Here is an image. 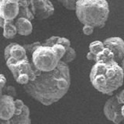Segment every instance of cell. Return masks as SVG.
Returning <instances> with one entry per match:
<instances>
[{"mask_svg": "<svg viewBox=\"0 0 124 124\" xmlns=\"http://www.w3.org/2000/svg\"><path fill=\"white\" fill-rule=\"evenodd\" d=\"M36 78L23 85L29 96L48 106L58 102L67 94L71 85V75L68 64L60 61L52 71H40L35 68Z\"/></svg>", "mask_w": 124, "mask_h": 124, "instance_id": "6da1fadb", "label": "cell"}, {"mask_svg": "<svg viewBox=\"0 0 124 124\" xmlns=\"http://www.w3.org/2000/svg\"><path fill=\"white\" fill-rule=\"evenodd\" d=\"M90 81L97 91L112 95L124 81V73L121 66L115 61L108 63L95 62L89 75Z\"/></svg>", "mask_w": 124, "mask_h": 124, "instance_id": "7a4b0ae2", "label": "cell"}, {"mask_svg": "<svg viewBox=\"0 0 124 124\" xmlns=\"http://www.w3.org/2000/svg\"><path fill=\"white\" fill-rule=\"evenodd\" d=\"M75 11L83 25L102 28L109 16V6L107 0H78Z\"/></svg>", "mask_w": 124, "mask_h": 124, "instance_id": "3957f363", "label": "cell"}, {"mask_svg": "<svg viewBox=\"0 0 124 124\" xmlns=\"http://www.w3.org/2000/svg\"><path fill=\"white\" fill-rule=\"evenodd\" d=\"M30 57L33 67L40 71H52L61 61L51 46L43 44L33 50Z\"/></svg>", "mask_w": 124, "mask_h": 124, "instance_id": "277c9868", "label": "cell"}, {"mask_svg": "<svg viewBox=\"0 0 124 124\" xmlns=\"http://www.w3.org/2000/svg\"><path fill=\"white\" fill-rule=\"evenodd\" d=\"M7 67L11 71L14 79L16 78V77L19 74H26V75H28L30 78V81L34 80V78H36L35 68L31 63V61H30L29 58L17 61L15 64L7 65Z\"/></svg>", "mask_w": 124, "mask_h": 124, "instance_id": "5b68a950", "label": "cell"}, {"mask_svg": "<svg viewBox=\"0 0 124 124\" xmlns=\"http://www.w3.org/2000/svg\"><path fill=\"white\" fill-rule=\"evenodd\" d=\"M105 46L109 49L114 54V61L121 63L124 58V40L119 37H111L104 40Z\"/></svg>", "mask_w": 124, "mask_h": 124, "instance_id": "8992f818", "label": "cell"}, {"mask_svg": "<svg viewBox=\"0 0 124 124\" xmlns=\"http://www.w3.org/2000/svg\"><path fill=\"white\" fill-rule=\"evenodd\" d=\"M15 99L7 94L0 95V120L10 119L15 114Z\"/></svg>", "mask_w": 124, "mask_h": 124, "instance_id": "52a82bcc", "label": "cell"}, {"mask_svg": "<svg viewBox=\"0 0 124 124\" xmlns=\"http://www.w3.org/2000/svg\"><path fill=\"white\" fill-rule=\"evenodd\" d=\"M34 16L39 19H47L54 14V7L50 0H33Z\"/></svg>", "mask_w": 124, "mask_h": 124, "instance_id": "ba28073f", "label": "cell"}, {"mask_svg": "<svg viewBox=\"0 0 124 124\" xmlns=\"http://www.w3.org/2000/svg\"><path fill=\"white\" fill-rule=\"evenodd\" d=\"M19 14V4L7 0L0 1V16L4 20H15Z\"/></svg>", "mask_w": 124, "mask_h": 124, "instance_id": "9c48e42d", "label": "cell"}, {"mask_svg": "<svg viewBox=\"0 0 124 124\" xmlns=\"http://www.w3.org/2000/svg\"><path fill=\"white\" fill-rule=\"evenodd\" d=\"M9 57H13L14 59L19 61L29 58L24 47L16 43H10L4 49V58L6 61Z\"/></svg>", "mask_w": 124, "mask_h": 124, "instance_id": "30bf717a", "label": "cell"}, {"mask_svg": "<svg viewBox=\"0 0 124 124\" xmlns=\"http://www.w3.org/2000/svg\"><path fill=\"white\" fill-rule=\"evenodd\" d=\"M121 107L122 105L119 102V101L116 95H112L106 102L103 107V113L106 118L112 122L114 116L121 113Z\"/></svg>", "mask_w": 124, "mask_h": 124, "instance_id": "8fae6325", "label": "cell"}, {"mask_svg": "<svg viewBox=\"0 0 124 124\" xmlns=\"http://www.w3.org/2000/svg\"><path fill=\"white\" fill-rule=\"evenodd\" d=\"M30 111L29 107L24 105L21 114L14 115L9 120H4L0 122V124H31Z\"/></svg>", "mask_w": 124, "mask_h": 124, "instance_id": "7c38bea8", "label": "cell"}, {"mask_svg": "<svg viewBox=\"0 0 124 124\" xmlns=\"http://www.w3.org/2000/svg\"><path fill=\"white\" fill-rule=\"evenodd\" d=\"M15 26L16 27L17 33L21 36H29L33 32L32 23L28 19L17 17L14 20Z\"/></svg>", "mask_w": 124, "mask_h": 124, "instance_id": "4fadbf2b", "label": "cell"}, {"mask_svg": "<svg viewBox=\"0 0 124 124\" xmlns=\"http://www.w3.org/2000/svg\"><path fill=\"white\" fill-rule=\"evenodd\" d=\"M2 28L3 29L2 35L6 39H13L17 34V30L15 26L14 20H5Z\"/></svg>", "mask_w": 124, "mask_h": 124, "instance_id": "5bb4252c", "label": "cell"}, {"mask_svg": "<svg viewBox=\"0 0 124 124\" xmlns=\"http://www.w3.org/2000/svg\"><path fill=\"white\" fill-rule=\"evenodd\" d=\"M114 61V54L111 50L105 47L96 54L95 62H101V63H108V62Z\"/></svg>", "mask_w": 124, "mask_h": 124, "instance_id": "9a60e30c", "label": "cell"}, {"mask_svg": "<svg viewBox=\"0 0 124 124\" xmlns=\"http://www.w3.org/2000/svg\"><path fill=\"white\" fill-rule=\"evenodd\" d=\"M42 44L44 45L49 46H52L55 44H59L64 46L65 47H68V46H71V41L65 37H61L58 36H52L49 37L48 39H46V40H45Z\"/></svg>", "mask_w": 124, "mask_h": 124, "instance_id": "2e32d148", "label": "cell"}, {"mask_svg": "<svg viewBox=\"0 0 124 124\" xmlns=\"http://www.w3.org/2000/svg\"><path fill=\"white\" fill-rule=\"evenodd\" d=\"M18 4H19V14L17 16V17L26 18V19H28L30 21L33 20L35 18V16H34V14L33 13V12L30 9V7L27 6L26 3L20 1V0H19Z\"/></svg>", "mask_w": 124, "mask_h": 124, "instance_id": "e0dca14e", "label": "cell"}, {"mask_svg": "<svg viewBox=\"0 0 124 124\" xmlns=\"http://www.w3.org/2000/svg\"><path fill=\"white\" fill-rule=\"evenodd\" d=\"M76 58V51L71 46L66 47V51L64 54L63 57L61 58V61L64 62L66 64L71 63Z\"/></svg>", "mask_w": 124, "mask_h": 124, "instance_id": "ac0fdd59", "label": "cell"}, {"mask_svg": "<svg viewBox=\"0 0 124 124\" xmlns=\"http://www.w3.org/2000/svg\"><path fill=\"white\" fill-rule=\"evenodd\" d=\"M104 47H105V45H104L102 41L95 40L89 44L88 49H89V51L90 52L95 54H97L99 52H100Z\"/></svg>", "mask_w": 124, "mask_h": 124, "instance_id": "d6986e66", "label": "cell"}, {"mask_svg": "<svg viewBox=\"0 0 124 124\" xmlns=\"http://www.w3.org/2000/svg\"><path fill=\"white\" fill-rule=\"evenodd\" d=\"M42 44V43L40 42V41H35L33 43H32V44H24L23 45V46L24 47L26 52V54L27 56H31V54H32L33 51L36 49L38 46H40Z\"/></svg>", "mask_w": 124, "mask_h": 124, "instance_id": "ffe728a7", "label": "cell"}, {"mask_svg": "<svg viewBox=\"0 0 124 124\" xmlns=\"http://www.w3.org/2000/svg\"><path fill=\"white\" fill-rule=\"evenodd\" d=\"M61 5L68 10H75L77 2L78 0H57Z\"/></svg>", "mask_w": 124, "mask_h": 124, "instance_id": "44dd1931", "label": "cell"}, {"mask_svg": "<svg viewBox=\"0 0 124 124\" xmlns=\"http://www.w3.org/2000/svg\"><path fill=\"white\" fill-rule=\"evenodd\" d=\"M51 47L54 50V52L56 53L57 57L60 58V60H61V58L63 57L64 54H65V51H66L65 46L59 44H54Z\"/></svg>", "mask_w": 124, "mask_h": 124, "instance_id": "7402d4cb", "label": "cell"}, {"mask_svg": "<svg viewBox=\"0 0 124 124\" xmlns=\"http://www.w3.org/2000/svg\"><path fill=\"white\" fill-rule=\"evenodd\" d=\"M15 81L19 85H26L30 81V78H29V75H26V74H19L16 77V78L15 79Z\"/></svg>", "mask_w": 124, "mask_h": 124, "instance_id": "603a6c76", "label": "cell"}, {"mask_svg": "<svg viewBox=\"0 0 124 124\" xmlns=\"http://www.w3.org/2000/svg\"><path fill=\"white\" fill-rule=\"evenodd\" d=\"M2 94H7L9 95H11L12 97H13L15 99V97L16 96V88L12 86V85H8V86H5L3 88V92Z\"/></svg>", "mask_w": 124, "mask_h": 124, "instance_id": "cb8c5ba5", "label": "cell"}, {"mask_svg": "<svg viewBox=\"0 0 124 124\" xmlns=\"http://www.w3.org/2000/svg\"><path fill=\"white\" fill-rule=\"evenodd\" d=\"M15 106H16V110H15V114L14 115H19L21 114L23 108L24 106V102L20 99H15Z\"/></svg>", "mask_w": 124, "mask_h": 124, "instance_id": "d4e9b609", "label": "cell"}, {"mask_svg": "<svg viewBox=\"0 0 124 124\" xmlns=\"http://www.w3.org/2000/svg\"><path fill=\"white\" fill-rule=\"evenodd\" d=\"M94 29L95 27L90 26V25H83V28H82V32L86 36H90L94 32Z\"/></svg>", "mask_w": 124, "mask_h": 124, "instance_id": "484cf974", "label": "cell"}, {"mask_svg": "<svg viewBox=\"0 0 124 124\" xmlns=\"http://www.w3.org/2000/svg\"><path fill=\"white\" fill-rule=\"evenodd\" d=\"M116 98H117L119 102L121 105H123L124 104V89L121 92H119L118 94H116Z\"/></svg>", "mask_w": 124, "mask_h": 124, "instance_id": "4316f807", "label": "cell"}, {"mask_svg": "<svg viewBox=\"0 0 124 124\" xmlns=\"http://www.w3.org/2000/svg\"><path fill=\"white\" fill-rule=\"evenodd\" d=\"M86 58L88 61H95V58H96V54H93L90 51H88L87 53V55H86Z\"/></svg>", "mask_w": 124, "mask_h": 124, "instance_id": "83f0119b", "label": "cell"}, {"mask_svg": "<svg viewBox=\"0 0 124 124\" xmlns=\"http://www.w3.org/2000/svg\"><path fill=\"white\" fill-rule=\"evenodd\" d=\"M4 21H5V20H4V19L1 17V16H0V27H2Z\"/></svg>", "mask_w": 124, "mask_h": 124, "instance_id": "f1b7e54d", "label": "cell"}, {"mask_svg": "<svg viewBox=\"0 0 124 124\" xmlns=\"http://www.w3.org/2000/svg\"><path fill=\"white\" fill-rule=\"evenodd\" d=\"M120 66H121V68H122L123 71V73H124V58L122 60V61H121V64H120Z\"/></svg>", "mask_w": 124, "mask_h": 124, "instance_id": "f546056e", "label": "cell"}, {"mask_svg": "<svg viewBox=\"0 0 124 124\" xmlns=\"http://www.w3.org/2000/svg\"><path fill=\"white\" fill-rule=\"evenodd\" d=\"M121 112H122V115L124 118V104L122 105V107H121Z\"/></svg>", "mask_w": 124, "mask_h": 124, "instance_id": "4dcf8cb0", "label": "cell"}, {"mask_svg": "<svg viewBox=\"0 0 124 124\" xmlns=\"http://www.w3.org/2000/svg\"><path fill=\"white\" fill-rule=\"evenodd\" d=\"M10 2H13V3H18L19 2V0H7Z\"/></svg>", "mask_w": 124, "mask_h": 124, "instance_id": "1f68e13d", "label": "cell"}, {"mask_svg": "<svg viewBox=\"0 0 124 124\" xmlns=\"http://www.w3.org/2000/svg\"><path fill=\"white\" fill-rule=\"evenodd\" d=\"M0 1H1V0H0Z\"/></svg>", "mask_w": 124, "mask_h": 124, "instance_id": "d6a6232c", "label": "cell"}]
</instances>
